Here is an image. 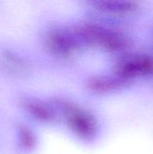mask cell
Wrapping results in <instances>:
<instances>
[{"label":"cell","mask_w":153,"mask_h":154,"mask_svg":"<svg viewBox=\"0 0 153 154\" xmlns=\"http://www.w3.org/2000/svg\"><path fill=\"white\" fill-rule=\"evenodd\" d=\"M70 125L76 134L83 136H88L96 132V123L90 116H69Z\"/></svg>","instance_id":"6da1fadb"},{"label":"cell","mask_w":153,"mask_h":154,"mask_svg":"<svg viewBox=\"0 0 153 154\" xmlns=\"http://www.w3.org/2000/svg\"><path fill=\"white\" fill-rule=\"evenodd\" d=\"M0 65L5 70L15 74L23 70V60L13 51L5 50L0 53Z\"/></svg>","instance_id":"7a4b0ae2"},{"label":"cell","mask_w":153,"mask_h":154,"mask_svg":"<svg viewBox=\"0 0 153 154\" xmlns=\"http://www.w3.org/2000/svg\"><path fill=\"white\" fill-rule=\"evenodd\" d=\"M28 109H29L30 113H32L37 118H40L41 120H49L51 117L50 111L47 110L45 107L40 106L39 104L30 103V104H28Z\"/></svg>","instance_id":"3957f363"},{"label":"cell","mask_w":153,"mask_h":154,"mask_svg":"<svg viewBox=\"0 0 153 154\" xmlns=\"http://www.w3.org/2000/svg\"><path fill=\"white\" fill-rule=\"evenodd\" d=\"M21 142L23 143L25 147H32L34 143V138L31 132L27 129H23L21 131Z\"/></svg>","instance_id":"277c9868"}]
</instances>
